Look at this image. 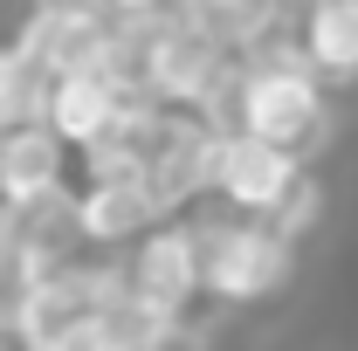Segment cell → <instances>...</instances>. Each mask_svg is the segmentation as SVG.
<instances>
[{
	"mask_svg": "<svg viewBox=\"0 0 358 351\" xmlns=\"http://www.w3.org/2000/svg\"><path fill=\"white\" fill-rule=\"evenodd\" d=\"M227 131H248L275 145V152H310L317 138H324V83H317L310 55L289 42H268L262 55H248V76L234 89V110H227Z\"/></svg>",
	"mask_w": 358,
	"mask_h": 351,
	"instance_id": "6da1fadb",
	"label": "cell"
},
{
	"mask_svg": "<svg viewBox=\"0 0 358 351\" xmlns=\"http://www.w3.org/2000/svg\"><path fill=\"white\" fill-rule=\"evenodd\" d=\"M193 234L207 248V296L214 303H262V296H275L289 282V268H296V241L275 234L268 220L200 214Z\"/></svg>",
	"mask_w": 358,
	"mask_h": 351,
	"instance_id": "7a4b0ae2",
	"label": "cell"
},
{
	"mask_svg": "<svg viewBox=\"0 0 358 351\" xmlns=\"http://www.w3.org/2000/svg\"><path fill=\"white\" fill-rule=\"evenodd\" d=\"M117 28H124V14L110 0H42L28 14V28H21L14 48L42 69L48 83H62V76L103 69L110 48H117Z\"/></svg>",
	"mask_w": 358,
	"mask_h": 351,
	"instance_id": "3957f363",
	"label": "cell"
},
{
	"mask_svg": "<svg viewBox=\"0 0 358 351\" xmlns=\"http://www.w3.org/2000/svg\"><path fill=\"white\" fill-rule=\"evenodd\" d=\"M124 268H131L138 303H152L159 317H173V324H186L193 296L207 289V248H200L193 220H166L159 234H145Z\"/></svg>",
	"mask_w": 358,
	"mask_h": 351,
	"instance_id": "277c9868",
	"label": "cell"
},
{
	"mask_svg": "<svg viewBox=\"0 0 358 351\" xmlns=\"http://www.w3.org/2000/svg\"><path fill=\"white\" fill-rule=\"evenodd\" d=\"M296 179H303L296 152H275V145H262L248 131H227L221 152H214V200H227L234 214H248V220H268L289 200Z\"/></svg>",
	"mask_w": 358,
	"mask_h": 351,
	"instance_id": "5b68a950",
	"label": "cell"
},
{
	"mask_svg": "<svg viewBox=\"0 0 358 351\" xmlns=\"http://www.w3.org/2000/svg\"><path fill=\"white\" fill-rule=\"evenodd\" d=\"M83 193H48V200H28V207H14V262L28 268V282L35 275H55V268L83 262Z\"/></svg>",
	"mask_w": 358,
	"mask_h": 351,
	"instance_id": "8992f818",
	"label": "cell"
},
{
	"mask_svg": "<svg viewBox=\"0 0 358 351\" xmlns=\"http://www.w3.org/2000/svg\"><path fill=\"white\" fill-rule=\"evenodd\" d=\"M124 103H131V83L103 62V69H83V76H62V83L48 89V131L62 138V145H96V138L110 131L117 117H124Z\"/></svg>",
	"mask_w": 358,
	"mask_h": 351,
	"instance_id": "52a82bcc",
	"label": "cell"
},
{
	"mask_svg": "<svg viewBox=\"0 0 358 351\" xmlns=\"http://www.w3.org/2000/svg\"><path fill=\"white\" fill-rule=\"evenodd\" d=\"M214 152H221V131L200 117V110H179L166 152L152 159V193L159 207L179 220V207H193L200 193H214Z\"/></svg>",
	"mask_w": 358,
	"mask_h": 351,
	"instance_id": "ba28073f",
	"label": "cell"
},
{
	"mask_svg": "<svg viewBox=\"0 0 358 351\" xmlns=\"http://www.w3.org/2000/svg\"><path fill=\"white\" fill-rule=\"evenodd\" d=\"M166 207L152 193V179H96L83 186V234L96 248H124V241H145L166 227Z\"/></svg>",
	"mask_w": 358,
	"mask_h": 351,
	"instance_id": "9c48e42d",
	"label": "cell"
},
{
	"mask_svg": "<svg viewBox=\"0 0 358 351\" xmlns=\"http://www.w3.org/2000/svg\"><path fill=\"white\" fill-rule=\"evenodd\" d=\"M62 173H69V145L48 131V124L7 131V152H0V200L7 207H28V200L62 193Z\"/></svg>",
	"mask_w": 358,
	"mask_h": 351,
	"instance_id": "30bf717a",
	"label": "cell"
},
{
	"mask_svg": "<svg viewBox=\"0 0 358 351\" xmlns=\"http://www.w3.org/2000/svg\"><path fill=\"white\" fill-rule=\"evenodd\" d=\"M173 7L234 55H262L268 42H282V21H289L282 0H173Z\"/></svg>",
	"mask_w": 358,
	"mask_h": 351,
	"instance_id": "8fae6325",
	"label": "cell"
},
{
	"mask_svg": "<svg viewBox=\"0 0 358 351\" xmlns=\"http://www.w3.org/2000/svg\"><path fill=\"white\" fill-rule=\"evenodd\" d=\"M303 55L317 76H358V0L303 7Z\"/></svg>",
	"mask_w": 358,
	"mask_h": 351,
	"instance_id": "7c38bea8",
	"label": "cell"
},
{
	"mask_svg": "<svg viewBox=\"0 0 358 351\" xmlns=\"http://www.w3.org/2000/svg\"><path fill=\"white\" fill-rule=\"evenodd\" d=\"M48 76L21 55V48H0V138L21 131V124H42L48 117Z\"/></svg>",
	"mask_w": 358,
	"mask_h": 351,
	"instance_id": "4fadbf2b",
	"label": "cell"
},
{
	"mask_svg": "<svg viewBox=\"0 0 358 351\" xmlns=\"http://www.w3.org/2000/svg\"><path fill=\"white\" fill-rule=\"evenodd\" d=\"M317 214H324V186H317V179L303 173V179H296V186H289V200H282V207L268 214V227L296 241V234H310V227H317Z\"/></svg>",
	"mask_w": 358,
	"mask_h": 351,
	"instance_id": "5bb4252c",
	"label": "cell"
},
{
	"mask_svg": "<svg viewBox=\"0 0 358 351\" xmlns=\"http://www.w3.org/2000/svg\"><path fill=\"white\" fill-rule=\"evenodd\" d=\"M152 351H207V338H200L193 324H166V338H159Z\"/></svg>",
	"mask_w": 358,
	"mask_h": 351,
	"instance_id": "9a60e30c",
	"label": "cell"
},
{
	"mask_svg": "<svg viewBox=\"0 0 358 351\" xmlns=\"http://www.w3.org/2000/svg\"><path fill=\"white\" fill-rule=\"evenodd\" d=\"M14 262V207H7V200H0V268Z\"/></svg>",
	"mask_w": 358,
	"mask_h": 351,
	"instance_id": "2e32d148",
	"label": "cell"
},
{
	"mask_svg": "<svg viewBox=\"0 0 358 351\" xmlns=\"http://www.w3.org/2000/svg\"><path fill=\"white\" fill-rule=\"evenodd\" d=\"M110 7H117V14H124V21H138V14H166V7H173V0H110Z\"/></svg>",
	"mask_w": 358,
	"mask_h": 351,
	"instance_id": "e0dca14e",
	"label": "cell"
},
{
	"mask_svg": "<svg viewBox=\"0 0 358 351\" xmlns=\"http://www.w3.org/2000/svg\"><path fill=\"white\" fill-rule=\"evenodd\" d=\"M282 7H317V0H282Z\"/></svg>",
	"mask_w": 358,
	"mask_h": 351,
	"instance_id": "ac0fdd59",
	"label": "cell"
},
{
	"mask_svg": "<svg viewBox=\"0 0 358 351\" xmlns=\"http://www.w3.org/2000/svg\"><path fill=\"white\" fill-rule=\"evenodd\" d=\"M0 331H7V317H0Z\"/></svg>",
	"mask_w": 358,
	"mask_h": 351,
	"instance_id": "d6986e66",
	"label": "cell"
},
{
	"mask_svg": "<svg viewBox=\"0 0 358 351\" xmlns=\"http://www.w3.org/2000/svg\"><path fill=\"white\" fill-rule=\"evenodd\" d=\"M0 152H7V138H0Z\"/></svg>",
	"mask_w": 358,
	"mask_h": 351,
	"instance_id": "ffe728a7",
	"label": "cell"
}]
</instances>
